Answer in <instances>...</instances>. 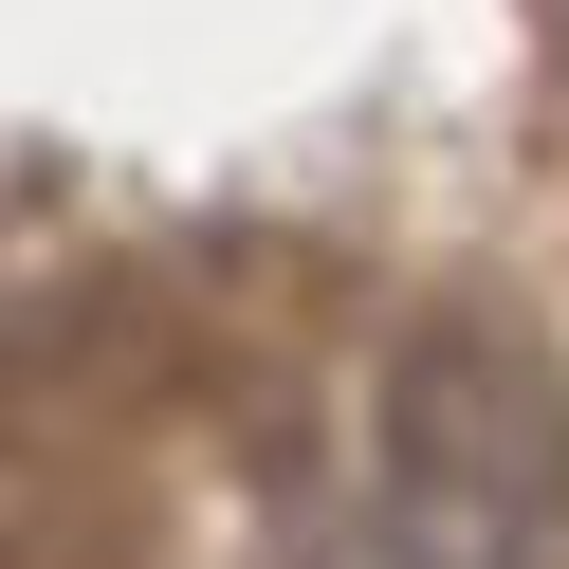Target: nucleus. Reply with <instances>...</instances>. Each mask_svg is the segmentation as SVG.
Here are the masks:
<instances>
[{
    "label": "nucleus",
    "mask_w": 569,
    "mask_h": 569,
    "mask_svg": "<svg viewBox=\"0 0 569 569\" xmlns=\"http://www.w3.org/2000/svg\"><path fill=\"white\" fill-rule=\"evenodd\" d=\"M551 38H569V0H551Z\"/></svg>",
    "instance_id": "nucleus-1"
}]
</instances>
